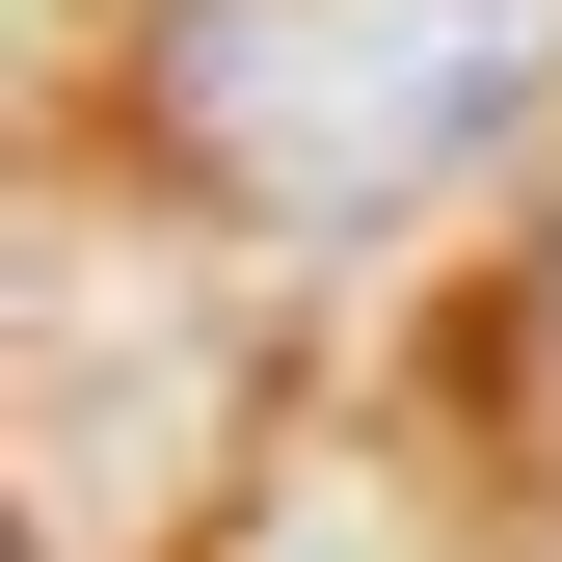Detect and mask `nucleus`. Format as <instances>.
I'll list each match as a JSON object with an SVG mask.
<instances>
[{
  "label": "nucleus",
  "instance_id": "1",
  "mask_svg": "<svg viewBox=\"0 0 562 562\" xmlns=\"http://www.w3.org/2000/svg\"><path fill=\"white\" fill-rule=\"evenodd\" d=\"M562 81V0H134V161H188L215 215H429L456 161H509Z\"/></svg>",
  "mask_w": 562,
  "mask_h": 562
},
{
  "label": "nucleus",
  "instance_id": "2",
  "mask_svg": "<svg viewBox=\"0 0 562 562\" xmlns=\"http://www.w3.org/2000/svg\"><path fill=\"white\" fill-rule=\"evenodd\" d=\"M482 348H509V429L562 456V188H536V268H509V322H482Z\"/></svg>",
  "mask_w": 562,
  "mask_h": 562
}]
</instances>
